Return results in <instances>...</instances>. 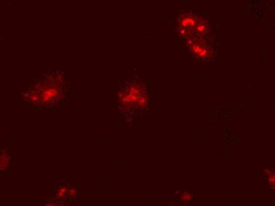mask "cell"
I'll return each instance as SVG.
<instances>
[{
  "label": "cell",
  "instance_id": "6da1fadb",
  "mask_svg": "<svg viewBox=\"0 0 275 206\" xmlns=\"http://www.w3.org/2000/svg\"><path fill=\"white\" fill-rule=\"evenodd\" d=\"M191 198V196L190 193H183V194L182 195V200H185V201H187V200H190Z\"/></svg>",
  "mask_w": 275,
  "mask_h": 206
}]
</instances>
